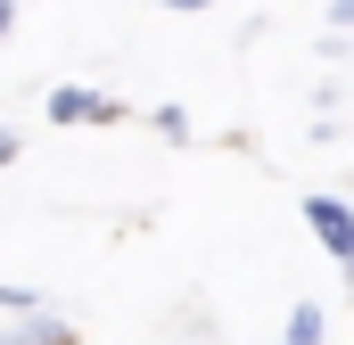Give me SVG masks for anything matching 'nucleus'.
Here are the masks:
<instances>
[{
    "instance_id": "nucleus-1",
    "label": "nucleus",
    "mask_w": 354,
    "mask_h": 345,
    "mask_svg": "<svg viewBox=\"0 0 354 345\" xmlns=\"http://www.w3.org/2000/svg\"><path fill=\"white\" fill-rule=\"evenodd\" d=\"M305 230L330 247L338 263H354V197H330V189H313L305 197Z\"/></svg>"
},
{
    "instance_id": "nucleus-2",
    "label": "nucleus",
    "mask_w": 354,
    "mask_h": 345,
    "mask_svg": "<svg viewBox=\"0 0 354 345\" xmlns=\"http://www.w3.org/2000/svg\"><path fill=\"white\" fill-rule=\"evenodd\" d=\"M124 107L107 99V90H83V83H58L50 90V124H115Z\"/></svg>"
},
{
    "instance_id": "nucleus-3",
    "label": "nucleus",
    "mask_w": 354,
    "mask_h": 345,
    "mask_svg": "<svg viewBox=\"0 0 354 345\" xmlns=\"http://www.w3.org/2000/svg\"><path fill=\"white\" fill-rule=\"evenodd\" d=\"M0 337H8V345H75V329H66L58 313H25V321H8Z\"/></svg>"
},
{
    "instance_id": "nucleus-4",
    "label": "nucleus",
    "mask_w": 354,
    "mask_h": 345,
    "mask_svg": "<svg viewBox=\"0 0 354 345\" xmlns=\"http://www.w3.org/2000/svg\"><path fill=\"white\" fill-rule=\"evenodd\" d=\"M322 337H330L322 304H297V313H288V345H322Z\"/></svg>"
},
{
    "instance_id": "nucleus-5",
    "label": "nucleus",
    "mask_w": 354,
    "mask_h": 345,
    "mask_svg": "<svg viewBox=\"0 0 354 345\" xmlns=\"http://www.w3.org/2000/svg\"><path fill=\"white\" fill-rule=\"evenodd\" d=\"M330 25H338V33H354V0H330Z\"/></svg>"
},
{
    "instance_id": "nucleus-6",
    "label": "nucleus",
    "mask_w": 354,
    "mask_h": 345,
    "mask_svg": "<svg viewBox=\"0 0 354 345\" xmlns=\"http://www.w3.org/2000/svg\"><path fill=\"white\" fill-rule=\"evenodd\" d=\"M0 165H17V132L8 124H0Z\"/></svg>"
},
{
    "instance_id": "nucleus-7",
    "label": "nucleus",
    "mask_w": 354,
    "mask_h": 345,
    "mask_svg": "<svg viewBox=\"0 0 354 345\" xmlns=\"http://www.w3.org/2000/svg\"><path fill=\"white\" fill-rule=\"evenodd\" d=\"M8 25H17V0H0V41H8Z\"/></svg>"
},
{
    "instance_id": "nucleus-8",
    "label": "nucleus",
    "mask_w": 354,
    "mask_h": 345,
    "mask_svg": "<svg viewBox=\"0 0 354 345\" xmlns=\"http://www.w3.org/2000/svg\"><path fill=\"white\" fill-rule=\"evenodd\" d=\"M165 8H214V0H165Z\"/></svg>"
},
{
    "instance_id": "nucleus-9",
    "label": "nucleus",
    "mask_w": 354,
    "mask_h": 345,
    "mask_svg": "<svg viewBox=\"0 0 354 345\" xmlns=\"http://www.w3.org/2000/svg\"><path fill=\"white\" fill-rule=\"evenodd\" d=\"M346 279H354V263H346Z\"/></svg>"
},
{
    "instance_id": "nucleus-10",
    "label": "nucleus",
    "mask_w": 354,
    "mask_h": 345,
    "mask_svg": "<svg viewBox=\"0 0 354 345\" xmlns=\"http://www.w3.org/2000/svg\"><path fill=\"white\" fill-rule=\"evenodd\" d=\"M346 197H354V189H346Z\"/></svg>"
}]
</instances>
